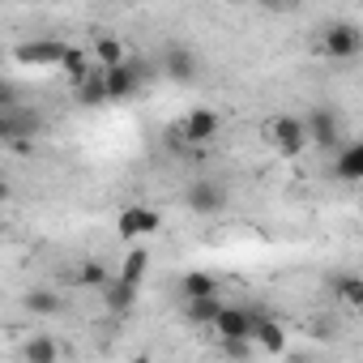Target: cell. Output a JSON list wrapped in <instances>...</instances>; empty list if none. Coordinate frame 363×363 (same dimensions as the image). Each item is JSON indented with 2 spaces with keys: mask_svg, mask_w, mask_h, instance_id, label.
I'll return each instance as SVG.
<instances>
[{
  "mask_svg": "<svg viewBox=\"0 0 363 363\" xmlns=\"http://www.w3.org/2000/svg\"><path fill=\"white\" fill-rule=\"evenodd\" d=\"M303 128L316 150H342V116L329 103H312L303 116Z\"/></svg>",
  "mask_w": 363,
  "mask_h": 363,
  "instance_id": "1",
  "label": "cell"
},
{
  "mask_svg": "<svg viewBox=\"0 0 363 363\" xmlns=\"http://www.w3.org/2000/svg\"><path fill=\"white\" fill-rule=\"evenodd\" d=\"M320 52L329 60H354L363 52V30L354 22H329L320 30Z\"/></svg>",
  "mask_w": 363,
  "mask_h": 363,
  "instance_id": "2",
  "label": "cell"
},
{
  "mask_svg": "<svg viewBox=\"0 0 363 363\" xmlns=\"http://www.w3.org/2000/svg\"><path fill=\"white\" fill-rule=\"evenodd\" d=\"M265 137H269V145L278 150V154H286V158H295V154H303L312 141H308V128H303V116H278V120H269L265 124Z\"/></svg>",
  "mask_w": 363,
  "mask_h": 363,
  "instance_id": "3",
  "label": "cell"
},
{
  "mask_svg": "<svg viewBox=\"0 0 363 363\" xmlns=\"http://www.w3.org/2000/svg\"><path fill=\"white\" fill-rule=\"evenodd\" d=\"M257 325H261V316L252 308L227 303L223 316L214 320V333H218V342H257Z\"/></svg>",
  "mask_w": 363,
  "mask_h": 363,
  "instance_id": "4",
  "label": "cell"
},
{
  "mask_svg": "<svg viewBox=\"0 0 363 363\" xmlns=\"http://www.w3.org/2000/svg\"><path fill=\"white\" fill-rule=\"evenodd\" d=\"M184 206H189V214H197V218H214V214H223L227 193H223L218 179L201 175V179H193V184L184 189Z\"/></svg>",
  "mask_w": 363,
  "mask_h": 363,
  "instance_id": "5",
  "label": "cell"
},
{
  "mask_svg": "<svg viewBox=\"0 0 363 363\" xmlns=\"http://www.w3.org/2000/svg\"><path fill=\"white\" fill-rule=\"evenodd\" d=\"M218 128H223L218 111L214 107H197V111H189L184 120L175 124V141H184V145H210L218 137Z\"/></svg>",
  "mask_w": 363,
  "mask_h": 363,
  "instance_id": "6",
  "label": "cell"
},
{
  "mask_svg": "<svg viewBox=\"0 0 363 363\" xmlns=\"http://www.w3.org/2000/svg\"><path fill=\"white\" fill-rule=\"evenodd\" d=\"M141 77H145L141 60H124V65H116V69H103L107 99H111V103H120V99H133V94L141 90Z\"/></svg>",
  "mask_w": 363,
  "mask_h": 363,
  "instance_id": "7",
  "label": "cell"
},
{
  "mask_svg": "<svg viewBox=\"0 0 363 363\" xmlns=\"http://www.w3.org/2000/svg\"><path fill=\"white\" fill-rule=\"evenodd\" d=\"M158 227H162V218H158V210H150V206H124L120 218H116L120 240H145V235H154Z\"/></svg>",
  "mask_w": 363,
  "mask_h": 363,
  "instance_id": "8",
  "label": "cell"
},
{
  "mask_svg": "<svg viewBox=\"0 0 363 363\" xmlns=\"http://www.w3.org/2000/svg\"><path fill=\"white\" fill-rule=\"evenodd\" d=\"M197 69H201V60H197V52H193L189 43H167V52H162V73H167L171 82L189 86V82H197Z\"/></svg>",
  "mask_w": 363,
  "mask_h": 363,
  "instance_id": "9",
  "label": "cell"
},
{
  "mask_svg": "<svg viewBox=\"0 0 363 363\" xmlns=\"http://www.w3.org/2000/svg\"><path fill=\"white\" fill-rule=\"evenodd\" d=\"M65 52H69V43H56V39H30V43H18V60L22 65H35V69H60V60H65Z\"/></svg>",
  "mask_w": 363,
  "mask_h": 363,
  "instance_id": "10",
  "label": "cell"
},
{
  "mask_svg": "<svg viewBox=\"0 0 363 363\" xmlns=\"http://www.w3.org/2000/svg\"><path fill=\"white\" fill-rule=\"evenodd\" d=\"M333 175L342 184H363V137L359 141H346L333 158Z\"/></svg>",
  "mask_w": 363,
  "mask_h": 363,
  "instance_id": "11",
  "label": "cell"
},
{
  "mask_svg": "<svg viewBox=\"0 0 363 363\" xmlns=\"http://www.w3.org/2000/svg\"><path fill=\"white\" fill-rule=\"evenodd\" d=\"M179 295H184V303L210 299V295H218V278L210 269H189V274H179Z\"/></svg>",
  "mask_w": 363,
  "mask_h": 363,
  "instance_id": "12",
  "label": "cell"
},
{
  "mask_svg": "<svg viewBox=\"0 0 363 363\" xmlns=\"http://www.w3.org/2000/svg\"><path fill=\"white\" fill-rule=\"evenodd\" d=\"M333 295H337L346 308L363 312V274H354V269H342V274H333Z\"/></svg>",
  "mask_w": 363,
  "mask_h": 363,
  "instance_id": "13",
  "label": "cell"
},
{
  "mask_svg": "<svg viewBox=\"0 0 363 363\" xmlns=\"http://www.w3.org/2000/svg\"><path fill=\"white\" fill-rule=\"evenodd\" d=\"M137 295H141L137 286H128V282H120V278H116V282L103 291V308H107V312H116V316H128V312L137 308Z\"/></svg>",
  "mask_w": 363,
  "mask_h": 363,
  "instance_id": "14",
  "label": "cell"
},
{
  "mask_svg": "<svg viewBox=\"0 0 363 363\" xmlns=\"http://www.w3.org/2000/svg\"><path fill=\"white\" fill-rule=\"evenodd\" d=\"M22 359H26V363H60V346H56V337L35 333V337H26Z\"/></svg>",
  "mask_w": 363,
  "mask_h": 363,
  "instance_id": "15",
  "label": "cell"
},
{
  "mask_svg": "<svg viewBox=\"0 0 363 363\" xmlns=\"http://www.w3.org/2000/svg\"><path fill=\"white\" fill-rule=\"evenodd\" d=\"M60 69H65V77L73 82V90H77L82 82H90V77H94V65H90V56H86L82 48H69V52H65V60H60Z\"/></svg>",
  "mask_w": 363,
  "mask_h": 363,
  "instance_id": "16",
  "label": "cell"
},
{
  "mask_svg": "<svg viewBox=\"0 0 363 363\" xmlns=\"http://www.w3.org/2000/svg\"><path fill=\"white\" fill-rule=\"evenodd\" d=\"M145 269H150V252H145V248H133V252L120 261V274H116V278L141 291V282H145Z\"/></svg>",
  "mask_w": 363,
  "mask_h": 363,
  "instance_id": "17",
  "label": "cell"
},
{
  "mask_svg": "<svg viewBox=\"0 0 363 363\" xmlns=\"http://www.w3.org/2000/svg\"><path fill=\"white\" fill-rule=\"evenodd\" d=\"M22 303H26V312H30V316H56V312L65 308V299H60L56 291H43V286L26 291V299H22Z\"/></svg>",
  "mask_w": 363,
  "mask_h": 363,
  "instance_id": "18",
  "label": "cell"
},
{
  "mask_svg": "<svg viewBox=\"0 0 363 363\" xmlns=\"http://www.w3.org/2000/svg\"><path fill=\"white\" fill-rule=\"evenodd\" d=\"M223 308H227V303H223L218 295H210V299H193V303H184V316H189L193 325H210V329H214V320L223 316Z\"/></svg>",
  "mask_w": 363,
  "mask_h": 363,
  "instance_id": "19",
  "label": "cell"
},
{
  "mask_svg": "<svg viewBox=\"0 0 363 363\" xmlns=\"http://www.w3.org/2000/svg\"><path fill=\"white\" fill-rule=\"evenodd\" d=\"M116 65H124V43L116 35L94 39V69H116Z\"/></svg>",
  "mask_w": 363,
  "mask_h": 363,
  "instance_id": "20",
  "label": "cell"
},
{
  "mask_svg": "<svg viewBox=\"0 0 363 363\" xmlns=\"http://www.w3.org/2000/svg\"><path fill=\"white\" fill-rule=\"evenodd\" d=\"M257 346L269 350V354H282V350H286V329H282L278 320L261 316V325H257Z\"/></svg>",
  "mask_w": 363,
  "mask_h": 363,
  "instance_id": "21",
  "label": "cell"
},
{
  "mask_svg": "<svg viewBox=\"0 0 363 363\" xmlns=\"http://www.w3.org/2000/svg\"><path fill=\"white\" fill-rule=\"evenodd\" d=\"M73 282H77V286H90V291H107V286L116 282V274H107L99 261H86V265L73 274Z\"/></svg>",
  "mask_w": 363,
  "mask_h": 363,
  "instance_id": "22",
  "label": "cell"
},
{
  "mask_svg": "<svg viewBox=\"0 0 363 363\" xmlns=\"http://www.w3.org/2000/svg\"><path fill=\"white\" fill-rule=\"evenodd\" d=\"M77 99H82L86 107H99V103H111V99H107V86H103V69H94V77L77 86Z\"/></svg>",
  "mask_w": 363,
  "mask_h": 363,
  "instance_id": "23",
  "label": "cell"
},
{
  "mask_svg": "<svg viewBox=\"0 0 363 363\" xmlns=\"http://www.w3.org/2000/svg\"><path fill=\"white\" fill-rule=\"evenodd\" d=\"M223 350H227L231 359H244V354H248V342H223Z\"/></svg>",
  "mask_w": 363,
  "mask_h": 363,
  "instance_id": "24",
  "label": "cell"
}]
</instances>
